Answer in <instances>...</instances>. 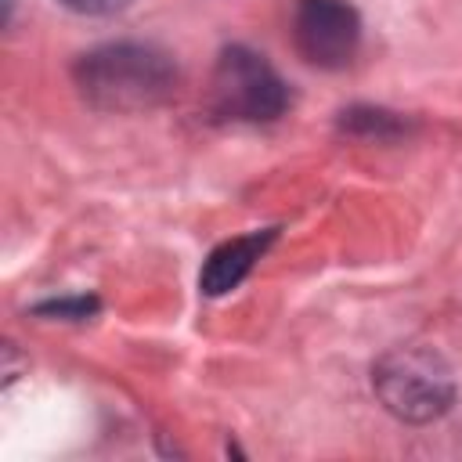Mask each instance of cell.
<instances>
[{
	"label": "cell",
	"instance_id": "obj_3",
	"mask_svg": "<svg viewBox=\"0 0 462 462\" xmlns=\"http://www.w3.org/2000/svg\"><path fill=\"white\" fill-rule=\"evenodd\" d=\"M206 97L209 112L227 123H271L289 108L285 79L263 54L242 43H231L217 54Z\"/></svg>",
	"mask_w": 462,
	"mask_h": 462
},
{
	"label": "cell",
	"instance_id": "obj_4",
	"mask_svg": "<svg viewBox=\"0 0 462 462\" xmlns=\"http://www.w3.org/2000/svg\"><path fill=\"white\" fill-rule=\"evenodd\" d=\"M292 47L314 69H343L361 47V18L346 0H296Z\"/></svg>",
	"mask_w": 462,
	"mask_h": 462
},
{
	"label": "cell",
	"instance_id": "obj_6",
	"mask_svg": "<svg viewBox=\"0 0 462 462\" xmlns=\"http://www.w3.org/2000/svg\"><path fill=\"white\" fill-rule=\"evenodd\" d=\"M58 4L76 11V14H112V11L126 7L130 0H58Z\"/></svg>",
	"mask_w": 462,
	"mask_h": 462
},
{
	"label": "cell",
	"instance_id": "obj_5",
	"mask_svg": "<svg viewBox=\"0 0 462 462\" xmlns=\"http://www.w3.org/2000/svg\"><path fill=\"white\" fill-rule=\"evenodd\" d=\"M274 227H267V231H249V235H238V238H227V242H220L209 256H206V267H202V274H199V289L206 292V296H224V292H231L249 271H253V263L267 253V245L274 242Z\"/></svg>",
	"mask_w": 462,
	"mask_h": 462
},
{
	"label": "cell",
	"instance_id": "obj_1",
	"mask_svg": "<svg viewBox=\"0 0 462 462\" xmlns=\"http://www.w3.org/2000/svg\"><path fill=\"white\" fill-rule=\"evenodd\" d=\"M72 79L87 105L101 112H144L162 105L177 87V65L152 43H105L87 51Z\"/></svg>",
	"mask_w": 462,
	"mask_h": 462
},
{
	"label": "cell",
	"instance_id": "obj_2",
	"mask_svg": "<svg viewBox=\"0 0 462 462\" xmlns=\"http://www.w3.org/2000/svg\"><path fill=\"white\" fill-rule=\"evenodd\" d=\"M372 386L383 408L404 422H430L455 401L451 365L433 346H397L372 368Z\"/></svg>",
	"mask_w": 462,
	"mask_h": 462
}]
</instances>
